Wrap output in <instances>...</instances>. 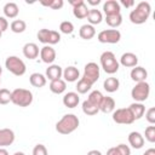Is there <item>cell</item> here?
Returning a JSON list of instances; mask_svg holds the SVG:
<instances>
[{
  "mask_svg": "<svg viewBox=\"0 0 155 155\" xmlns=\"http://www.w3.org/2000/svg\"><path fill=\"white\" fill-rule=\"evenodd\" d=\"M15 142V132L10 128H0V148L11 145Z\"/></svg>",
  "mask_w": 155,
  "mask_h": 155,
  "instance_id": "obj_11",
  "label": "cell"
},
{
  "mask_svg": "<svg viewBox=\"0 0 155 155\" xmlns=\"http://www.w3.org/2000/svg\"><path fill=\"white\" fill-rule=\"evenodd\" d=\"M91 87H92V84L90 82V81H87L86 79H84V78H81L79 81H78V84H76V93H81V94H84V93H87L90 90H91Z\"/></svg>",
  "mask_w": 155,
  "mask_h": 155,
  "instance_id": "obj_32",
  "label": "cell"
},
{
  "mask_svg": "<svg viewBox=\"0 0 155 155\" xmlns=\"http://www.w3.org/2000/svg\"><path fill=\"white\" fill-rule=\"evenodd\" d=\"M137 63H138V57L132 52H126L120 58V64L126 67V68L137 67Z\"/></svg>",
  "mask_w": 155,
  "mask_h": 155,
  "instance_id": "obj_15",
  "label": "cell"
},
{
  "mask_svg": "<svg viewBox=\"0 0 155 155\" xmlns=\"http://www.w3.org/2000/svg\"><path fill=\"white\" fill-rule=\"evenodd\" d=\"M82 111L86 114V115H96L98 111H99V109L97 108V107H94L92 103H90L87 99L86 101H84L82 102Z\"/></svg>",
  "mask_w": 155,
  "mask_h": 155,
  "instance_id": "obj_34",
  "label": "cell"
},
{
  "mask_svg": "<svg viewBox=\"0 0 155 155\" xmlns=\"http://www.w3.org/2000/svg\"><path fill=\"white\" fill-rule=\"evenodd\" d=\"M39 53H40L39 46L35 42H27L23 46V54L28 59H35V58H38Z\"/></svg>",
  "mask_w": 155,
  "mask_h": 155,
  "instance_id": "obj_14",
  "label": "cell"
},
{
  "mask_svg": "<svg viewBox=\"0 0 155 155\" xmlns=\"http://www.w3.org/2000/svg\"><path fill=\"white\" fill-rule=\"evenodd\" d=\"M11 102L18 107H29L33 102V93L25 88H16L11 92Z\"/></svg>",
  "mask_w": 155,
  "mask_h": 155,
  "instance_id": "obj_3",
  "label": "cell"
},
{
  "mask_svg": "<svg viewBox=\"0 0 155 155\" xmlns=\"http://www.w3.org/2000/svg\"><path fill=\"white\" fill-rule=\"evenodd\" d=\"M149 93H150V86H149V84L147 81H142V82H137L136 86L132 88L131 97L136 102L142 103V102H144V101L148 99Z\"/></svg>",
  "mask_w": 155,
  "mask_h": 155,
  "instance_id": "obj_6",
  "label": "cell"
},
{
  "mask_svg": "<svg viewBox=\"0 0 155 155\" xmlns=\"http://www.w3.org/2000/svg\"><path fill=\"white\" fill-rule=\"evenodd\" d=\"M128 143H130V145H131L132 148H134V149H140V148H143V145H144V137H143L139 132L133 131V132H131V133L128 134Z\"/></svg>",
  "mask_w": 155,
  "mask_h": 155,
  "instance_id": "obj_16",
  "label": "cell"
},
{
  "mask_svg": "<svg viewBox=\"0 0 155 155\" xmlns=\"http://www.w3.org/2000/svg\"><path fill=\"white\" fill-rule=\"evenodd\" d=\"M73 15H74L76 18H79V19H82V18H86V17H87V15H88V8H87V5L85 4V1L73 7Z\"/></svg>",
  "mask_w": 155,
  "mask_h": 155,
  "instance_id": "obj_29",
  "label": "cell"
},
{
  "mask_svg": "<svg viewBox=\"0 0 155 155\" xmlns=\"http://www.w3.org/2000/svg\"><path fill=\"white\" fill-rule=\"evenodd\" d=\"M80 102V97L76 92H68L64 94L63 97V104L67 107V108H75Z\"/></svg>",
  "mask_w": 155,
  "mask_h": 155,
  "instance_id": "obj_20",
  "label": "cell"
},
{
  "mask_svg": "<svg viewBox=\"0 0 155 155\" xmlns=\"http://www.w3.org/2000/svg\"><path fill=\"white\" fill-rule=\"evenodd\" d=\"M97 39L102 44H117L121 39V33L117 29H104L98 33Z\"/></svg>",
  "mask_w": 155,
  "mask_h": 155,
  "instance_id": "obj_8",
  "label": "cell"
},
{
  "mask_svg": "<svg viewBox=\"0 0 155 155\" xmlns=\"http://www.w3.org/2000/svg\"><path fill=\"white\" fill-rule=\"evenodd\" d=\"M67 88V82L63 80V79H57V80H53L50 82V90L51 92L56 93V94H61L65 91Z\"/></svg>",
  "mask_w": 155,
  "mask_h": 155,
  "instance_id": "obj_26",
  "label": "cell"
},
{
  "mask_svg": "<svg viewBox=\"0 0 155 155\" xmlns=\"http://www.w3.org/2000/svg\"><path fill=\"white\" fill-rule=\"evenodd\" d=\"M0 82H1V78H0Z\"/></svg>",
  "mask_w": 155,
  "mask_h": 155,
  "instance_id": "obj_53",
  "label": "cell"
},
{
  "mask_svg": "<svg viewBox=\"0 0 155 155\" xmlns=\"http://www.w3.org/2000/svg\"><path fill=\"white\" fill-rule=\"evenodd\" d=\"M120 2H121V5H124L125 7H132V6L134 5V1H133V0H121Z\"/></svg>",
  "mask_w": 155,
  "mask_h": 155,
  "instance_id": "obj_43",
  "label": "cell"
},
{
  "mask_svg": "<svg viewBox=\"0 0 155 155\" xmlns=\"http://www.w3.org/2000/svg\"><path fill=\"white\" fill-rule=\"evenodd\" d=\"M13 155H25V154H24V153H22V151H16Z\"/></svg>",
  "mask_w": 155,
  "mask_h": 155,
  "instance_id": "obj_50",
  "label": "cell"
},
{
  "mask_svg": "<svg viewBox=\"0 0 155 155\" xmlns=\"http://www.w3.org/2000/svg\"><path fill=\"white\" fill-rule=\"evenodd\" d=\"M144 136H145V139L150 143H154L155 142V126H148L145 128V132H144Z\"/></svg>",
  "mask_w": 155,
  "mask_h": 155,
  "instance_id": "obj_38",
  "label": "cell"
},
{
  "mask_svg": "<svg viewBox=\"0 0 155 155\" xmlns=\"http://www.w3.org/2000/svg\"><path fill=\"white\" fill-rule=\"evenodd\" d=\"M40 58H41V61L44 63H47V64L53 63V61L56 59V51H54V48L48 46V45H45L40 50Z\"/></svg>",
  "mask_w": 155,
  "mask_h": 155,
  "instance_id": "obj_12",
  "label": "cell"
},
{
  "mask_svg": "<svg viewBox=\"0 0 155 155\" xmlns=\"http://www.w3.org/2000/svg\"><path fill=\"white\" fill-rule=\"evenodd\" d=\"M116 149H117V151L120 153V155H131V149H130V147L126 145V144H124V143L116 145Z\"/></svg>",
  "mask_w": 155,
  "mask_h": 155,
  "instance_id": "obj_41",
  "label": "cell"
},
{
  "mask_svg": "<svg viewBox=\"0 0 155 155\" xmlns=\"http://www.w3.org/2000/svg\"><path fill=\"white\" fill-rule=\"evenodd\" d=\"M1 74H2V68H1V65H0V76H1Z\"/></svg>",
  "mask_w": 155,
  "mask_h": 155,
  "instance_id": "obj_51",
  "label": "cell"
},
{
  "mask_svg": "<svg viewBox=\"0 0 155 155\" xmlns=\"http://www.w3.org/2000/svg\"><path fill=\"white\" fill-rule=\"evenodd\" d=\"M10 28H11V30H12L13 33L19 34V33H23V31L27 29V23H25L23 19H15V21L11 22Z\"/></svg>",
  "mask_w": 155,
  "mask_h": 155,
  "instance_id": "obj_31",
  "label": "cell"
},
{
  "mask_svg": "<svg viewBox=\"0 0 155 155\" xmlns=\"http://www.w3.org/2000/svg\"><path fill=\"white\" fill-rule=\"evenodd\" d=\"M115 109V101L114 98L111 97H108V96H104L102 102H101V105H99V110L103 111L104 114H109L111 111H114Z\"/></svg>",
  "mask_w": 155,
  "mask_h": 155,
  "instance_id": "obj_21",
  "label": "cell"
},
{
  "mask_svg": "<svg viewBox=\"0 0 155 155\" xmlns=\"http://www.w3.org/2000/svg\"><path fill=\"white\" fill-rule=\"evenodd\" d=\"M151 12V6L148 1H140L130 12V21L133 24H143L147 22Z\"/></svg>",
  "mask_w": 155,
  "mask_h": 155,
  "instance_id": "obj_1",
  "label": "cell"
},
{
  "mask_svg": "<svg viewBox=\"0 0 155 155\" xmlns=\"http://www.w3.org/2000/svg\"><path fill=\"white\" fill-rule=\"evenodd\" d=\"M40 4L42 6H46V7H50L52 10H59L63 7L64 5V1L63 0H48V1H40Z\"/></svg>",
  "mask_w": 155,
  "mask_h": 155,
  "instance_id": "obj_35",
  "label": "cell"
},
{
  "mask_svg": "<svg viewBox=\"0 0 155 155\" xmlns=\"http://www.w3.org/2000/svg\"><path fill=\"white\" fill-rule=\"evenodd\" d=\"M79 35L81 39L84 40H90L92 39L94 35H96V29L93 25L91 24H84L80 27V30H79Z\"/></svg>",
  "mask_w": 155,
  "mask_h": 155,
  "instance_id": "obj_23",
  "label": "cell"
},
{
  "mask_svg": "<svg viewBox=\"0 0 155 155\" xmlns=\"http://www.w3.org/2000/svg\"><path fill=\"white\" fill-rule=\"evenodd\" d=\"M79 117L74 114H65L57 124L56 131L61 134H70L79 127Z\"/></svg>",
  "mask_w": 155,
  "mask_h": 155,
  "instance_id": "obj_2",
  "label": "cell"
},
{
  "mask_svg": "<svg viewBox=\"0 0 155 155\" xmlns=\"http://www.w3.org/2000/svg\"><path fill=\"white\" fill-rule=\"evenodd\" d=\"M62 74H63V69L58 64H51L46 69V79H48L51 81L57 80V79H61L62 78Z\"/></svg>",
  "mask_w": 155,
  "mask_h": 155,
  "instance_id": "obj_17",
  "label": "cell"
},
{
  "mask_svg": "<svg viewBox=\"0 0 155 155\" xmlns=\"http://www.w3.org/2000/svg\"><path fill=\"white\" fill-rule=\"evenodd\" d=\"M87 155H103L99 150H96V149H93V150H90L88 153H87Z\"/></svg>",
  "mask_w": 155,
  "mask_h": 155,
  "instance_id": "obj_46",
  "label": "cell"
},
{
  "mask_svg": "<svg viewBox=\"0 0 155 155\" xmlns=\"http://www.w3.org/2000/svg\"><path fill=\"white\" fill-rule=\"evenodd\" d=\"M0 155H8V151L5 148H0Z\"/></svg>",
  "mask_w": 155,
  "mask_h": 155,
  "instance_id": "obj_49",
  "label": "cell"
},
{
  "mask_svg": "<svg viewBox=\"0 0 155 155\" xmlns=\"http://www.w3.org/2000/svg\"><path fill=\"white\" fill-rule=\"evenodd\" d=\"M119 86H120V81L117 78H114V76H110V78H107L103 82V87L107 92H115L119 90Z\"/></svg>",
  "mask_w": 155,
  "mask_h": 155,
  "instance_id": "obj_24",
  "label": "cell"
},
{
  "mask_svg": "<svg viewBox=\"0 0 155 155\" xmlns=\"http://www.w3.org/2000/svg\"><path fill=\"white\" fill-rule=\"evenodd\" d=\"M11 102V92L7 88H0V104L5 105Z\"/></svg>",
  "mask_w": 155,
  "mask_h": 155,
  "instance_id": "obj_37",
  "label": "cell"
},
{
  "mask_svg": "<svg viewBox=\"0 0 155 155\" xmlns=\"http://www.w3.org/2000/svg\"><path fill=\"white\" fill-rule=\"evenodd\" d=\"M38 39L40 42L46 44V45H56L61 41V34L57 30H51V29H40L38 31Z\"/></svg>",
  "mask_w": 155,
  "mask_h": 155,
  "instance_id": "obj_7",
  "label": "cell"
},
{
  "mask_svg": "<svg viewBox=\"0 0 155 155\" xmlns=\"http://www.w3.org/2000/svg\"><path fill=\"white\" fill-rule=\"evenodd\" d=\"M59 30L63 34H71L74 31V24L70 21H63L59 24Z\"/></svg>",
  "mask_w": 155,
  "mask_h": 155,
  "instance_id": "obj_36",
  "label": "cell"
},
{
  "mask_svg": "<svg viewBox=\"0 0 155 155\" xmlns=\"http://www.w3.org/2000/svg\"><path fill=\"white\" fill-rule=\"evenodd\" d=\"M107 155H120V153L117 151L116 147H113V148H109V149H108Z\"/></svg>",
  "mask_w": 155,
  "mask_h": 155,
  "instance_id": "obj_44",
  "label": "cell"
},
{
  "mask_svg": "<svg viewBox=\"0 0 155 155\" xmlns=\"http://www.w3.org/2000/svg\"><path fill=\"white\" fill-rule=\"evenodd\" d=\"M81 2H84V0H69V4L74 7V6H76V5H79V4H81Z\"/></svg>",
  "mask_w": 155,
  "mask_h": 155,
  "instance_id": "obj_45",
  "label": "cell"
},
{
  "mask_svg": "<svg viewBox=\"0 0 155 155\" xmlns=\"http://www.w3.org/2000/svg\"><path fill=\"white\" fill-rule=\"evenodd\" d=\"M33 155H47V149L44 144H36L33 149Z\"/></svg>",
  "mask_w": 155,
  "mask_h": 155,
  "instance_id": "obj_39",
  "label": "cell"
},
{
  "mask_svg": "<svg viewBox=\"0 0 155 155\" xmlns=\"http://www.w3.org/2000/svg\"><path fill=\"white\" fill-rule=\"evenodd\" d=\"M103 97H104V96L102 94V92H101V91H98V90H96V91H92V92L88 94L87 101H88L90 103H92L94 107H97V108L99 109V105H101V102H102Z\"/></svg>",
  "mask_w": 155,
  "mask_h": 155,
  "instance_id": "obj_30",
  "label": "cell"
},
{
  "mask_svg": "<svg viewBox=\"0 0 155 155\" xmlns=\"http://www.w3.org/2000/svg\"><path fill=\"white\" fill-rule=\"evenodd\" d=\"M79 75H80L79 69L75 68V67H73V65L67 67V68L63 70V74H62V76L64 78V81H65V82H67V81H68V82H74V81H76L78 78H79Z\"/></svg>",
  "mask_w": 155,
  "mask_h": 155,
  "instance_id": "obj_19",
  "label": "cell"
},
{
  "mask_svg": "<svg viewBox=\"0 0 155 155\" xmlns=\"http://www.w3.org/2000/svg\"><path fill=\"white\" fill-rule=\"evenodd\" d=\"M84 79H86L87 81H90L92 85L99 79V67L97 63L94 62H90L85 65L84 68Z\"/></svg>",
  "mask_w": 155,
  "mask_h": 155,
  "instance_id": "obj_10",
  "label": "cell"
},
{
  "mask_svg": "<svg viewBox=\"0 0 155 155\" xmlns=\"http://www.w3.org/2000/svg\"><path fill=\"white\" fill-rule=\"evenodd\" d=\"M105 22L109 27L111 28H117L121 25L122 23V16L121 13L119 15H114V16H105Z\"/></svg>",
  "mask_w": 155,
  "mask_h": 155,
  "instance_id": "obj_33",
  "label": "cell"
},
{
  "mask_svg": "<svg viewBox=\"0 0 155 155\" xmlns=\"http://www.w3.org/2000/svg\"><path fill=\"white\" fill-rule=\"evenodd\" d=\"M143 155H155V149L154 148H150V149L145 150V153Z\"/></svg>",
  "mask_w": 155,
  "mask_h": 155,
  "instance_id": "obj_47",
  "label": "cell"
},
{
  "mask_svg": "<svg viewBox=\"0 0 155 155\" xmlns=\"http://www.w3.org/2000/svg\"><path fill=\"white\" fill-rule=\"evenodd\" d=\"M29 81H30L31 86L40 88V87H44L46 85V76L40 74V73H33L29 76Z\"/></svg>",
  "mask_w": 155,
  "mask_h": 155,
  "instance_id": "obj_28",
  "label": "cell"
},
{
  "mask_svg": "<svg viewBox=\"0 0 155 155\" xmlns=\"http://www.w3.org/2000/svg\"><path fill=\"white\" fill-rule=\"evenodd\" d=\"M103 11H104L105 16H114V15L120 13L121 7L116 0H107L103 4Z\"/></svg>",
  "mask_w": 155,
  "mask_h": 155,
  "instance_id": "obj_13",
  "label": "cell"
},
{
  "mask_svg": "<svg viewBox=\"0 0 155 155\" xmlns=\"http://www.w3.org/2000/svg\"><path fill=\"white\" fill-rule=\"evenodd\" d=\"M5 67L10 73L16 76H22L27 71L25 63L17 56H8L5 61Z\"/></svg>",
  "mask_w": 155,
  "mask_h": 155,
  "instance_id": "obj_5",
  "label": "cell"
},
{
  "mask_svg": "<svg viewBox=\"0 0 155 155\" xmlns=\"http://www.w3.org/2000/svg\"><path fill=\"white\" fill-rule=\"evenodd\" d=\"M1 35H2V31L0 30V39H1Z\"/></svg>",
  "mask_w": 155,
  "mask_h": 155,
  "instance_id": "obj_52",
  "label": "cell"
},
{
  "mask_svg": "<svg viewBox=\"0 0 155 155\" xmlns=\"http://www.w3.org/2000/svg\"><path fill=\"white\" fill-rule=\"evenodd\" d=\"M145 119H147V121L149 122V124H155V108L154 107H151V108H149L148 110H147V113H145Z\"/></svg>",
  "mask_w": 155,
  "mask_h": 155,
  "instance_id": "obj_40",
  "label": "cell"
},
{
  "mask_svg": "<svg viewBox=\"0 0 155 155\" xmlns=\"http://www.w3.org/2000/svg\"><path fill=\"white\" fill-rule=\"evenodd\" d=\"M99 2H101V0H87V4H90V5H92V6L98 5Z\"/></svg>",
  "mask_w": 155,
  "mask_h": 155,
  "instance_id": "obj_48",
  "label": "cell"
},
{
  "mask_svg": "<svg viewBox=\"0 0 155 155\" xmlns=\"http://www.w3.org/2000/svg\"><path fill=\"white\" fill-rule=\"evenodd\" d=\"M113 120H114V122L121 124V125H131L134 121L128 108H119V109L114 110L113 111Z\"/></svg>",
  "mask_w": 155,
  "mask_h": 155,
  "instance_id": "obj_9",
  "label": "cell"
},
{
  "mask_svg": "<svg viewBox=\"0 0 155 155\" xmlns=\"http://www.w3.org/2000/svg\"><path fill=\"white\" fill-rule=\"evenodd\" d=\"M101 65L103 70L108 74H115L120 67L115 54L111 51H104L101 54Z\"/></svg>",
  "mask_w": 155,
  "mask_h": 155,
  "instance_id": "obj_4",
  "label": "cell"
},
{
  "mask_svg": "<svg viewBox=\"0 0 155 155\" xmlns=\"http://www.w3.org/2000/svg\"><path fill=\"white\" fill-rule=\"evenodd\" d=\"M2 11H4L5 17L15 18V17H17V15L19 12V8H18V5L16 2H6L4 8H2Z\"/></svg>",
  "mask_w": 155,
  "mask_h": 155,
  "instance_id": "obj_25",
  "label": "cell"
},
{
  "mask_svg": "<svg viewBox=\"0 0 155 155\" xmlns=\"http://www.w3.org/2000/svg\"><path fill=\"white\" fill-rule=\"evenodd\" d=\"M131 79L136 82H142L145 81L148 78V71L143 67H133L131 70Z\"/></svg>",
  "mask_w": 155,
  "mask_h": 155,
  "instance_id": "obj_18",
  "label": "cell"
},
{
  "mask_svg": "<svg viewBox=\"0 0 155 155\" xmlns=\"http://www.w3.org/2000/svg\"><path fill=\"white\" fill-rule=\"evenodd\" d=\"M7 28H8V22L6 19V17L0 16V30L1 31H5Z\"/></svg>",
  "mask_w": 155,
  "mask_h": 155,
  "instance_id": "obj_42",
  "label": "cell"
},
{
  "mask_svg": "<svg viewBox=\"0 0 155 155\" xmlns=\"http://www.w3.org/2000/svg\"><path fill=\"white\" fill-rule=\"evenodd\" d=\"M87 21H88V23L91 24V25H93V24H99L101 22H102V19H103V15H102V12L99 11V10H97V8H91V10H88V15H87Z\"/></svg>",
  "mask_w": 155,
  "mask_h": 155,
  "instance_id": "obj_27",
  "label": "cell"
},
{
  "mask_svg": "<svg viewBox=\"0 0 155 155\" xmlns=\"http://www.w3.org/2000/svg\"><path fill=\"white\" fill-rule=\"evenodd\" d=\"M128 109H130V111H131V114H132L134 120H139L145 113V107L142 103H138V102H134V103L130 104Z\"/></svg>",
  "mask_w": 155,
  "mask_h": 155,
  "instance_id": "obj_22",
  "label": "cell"
}]
</instances>
